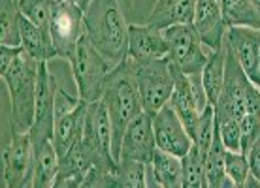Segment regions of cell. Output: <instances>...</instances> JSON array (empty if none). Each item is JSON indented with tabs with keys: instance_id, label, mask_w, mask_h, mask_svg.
<instances>
[{
	"instance_id": "obj_25",
	"label": "cell",
	"mask_w": 260,
	"mask_h": 188,
	"mask_svg": "<svg viewBox=\"0 0 260 188\" xmlns=\"http://www.w3.org/2000/svg\"><path fill=\"white\" fill-rule=\"evenodd\" d=\"M226 147L221 139L219 128L215 132L213 143L209 147L208 155H206V173H208V188H224L234 186L232 181L226 177Z\"/></svg>"
},
{
	"instance_id": "obj_21",
	"label": "cell",
	"mask_w": 260,
	"mask_h": 188,
	"mask_svg": "<svg viewBox=\"0 0 260 188\" xmlns=\"http://www.w3.org/2000/svg\"><path fill=\"white\" fill-rule=\"evenodd\" d=\"M194 10L196 0H158L147 23L162 30L174 25H192Z\"/></svg>"
},
{
	"instance_id": "obj_35",
	"label": "cell",
	"mask_w": 260,
	"mask_h": 188,
	"mask_svg": "<svg viewBox=\"0 0 260 188\" xmlns=\"http://www.w3.org/2000/svg\"><path fill=\"white\" fill-rule=\"evenodd\" d=\"M247 160H249L251 175L260 181V139L247 151Z\"/></svg>"
},
{
	"instance_id": "obj_26",
	"label": "cell",
	"mask_w": 260,
	"mask_h": 188,
	"mask_svg": "<svg viewBox=\"0 0 260 188\" xmlns=\"http://www.w3.org/2000/svg\"><path fill=\"white\" fill-rule=\"evenodd\" d=\"M19 0H0V44L21 47Z\"/></svg>"
},
{
	"instance_id": "obj_13",
	"label": "cell",
	"mask_w": 260,
	"mask_h": 188,
	"mask_svg": "<svg viewBox=\"0 0 260 188\" xmlns=\"http://www.w3.org/2000/svg\"><path fill=\"white\" fill-rule=\"evenodd\" d=\"M156 151L155 132H153V117L147 111H142L132 123L126 126L121 139L119 158L138 160L149 166L151 158Z\"/></svg>"
},
{
	"instance_id": "obj_20",
	"label": "cell",
	"mask_w": 260,
	"mask_h": 188,
	"mask_svg": "<svg viewBox=\"0 0 260 188\" xmlns=\"http://www.w3.org/2000/svg\"><path fill=\"white\" fill-rule=\"evenodd\" d=\"M21 47L38 62H49L51 59L59 57L49 28L36 25L30 19H26L25 15H21Z\"/></svg>"
},
{
	"instance_id": "obj_23",
	"label": "cell",
	"mask_w": 260,
	"mask_h": 188,
	"mask_svg": "<svg viewBox=\"0 0 260 188\" xmlns=\"http://www.w3.org/2000/svg\"><path fill=\"white\" fill-rule=\"evenodd\" d=\"M147 169L160 188H183V164L181 156L156 149Z\"/></svg>"
},
{
	"instance_id": "obj_16",
	"label": "cell",
	"mask_w": 260,
	"mask_h": 188,
	"mask_svg": "<svg viewBox=\"0 0 260 188\" xmlns=\"http://www.w3.org/2000/svg\"><path fill=\"white\" fill-rule=\"evenodd\" d=\"M168 42L162 28L145 23V25H128V59L136 62L166 59Z\"/></svg>"
},
{
	"instance_id": "obj_12",
	"label": "cell",
	"mask_w": 260,
	"mask_h": 188,
	"mask_svg": "<svg viewBox=\"0 0 260 188\" xmlns=\"http://www.w3.org/2000/svg\"><path fill=\"white\" fill-rule=\"evenodd\" d=\"M153 117V132H155L156 149H162L176 156H185L192 147V137L187 132L181 119L166 104L151 115Z\"/></svg>"
},
{
	"instance_id": "obj_11",
	"label": "cell",
	"mask_w": 260,
	"mask_h": 188,
	"mask_svg": "<svg viewBox=\"0 0 260 188\" xmlns=\"http://www.w3.org/2000/svg\"><path fill=\"white\" fill-rule=\"evenodd\" d=\"M59 89L60 87L57 83L55 76L47 70V62H40L38 91H36V113H34L32 126L28 130L32 145L53 139Z\"/></svg>"
},
{
	"instance_id": "obj_9",
	"label": "cell",
	"mask_w": 260,
	"mask_h": 188,
	"mask_svg": "<svg viewBox=\"0 0 260 188\" xmlns=\"http://www.w3.org/2000/svg\"><path fill=\"white\" fill-rule=\"evenodd\" d=\"M34 147L28 132L10 130V141L2 149V182L6 188L32 186Z\"/></svg>"
},
{
	"instance_id": "obj_18",
	"label": "cell",
	"mask_w": 260,
	"mask_h": 188,
	"mask_svg": "<svg viewBox=\"0 0 260 188\" xmlns=\"http://www.w3.org/2000/svg\"><path fill=\"white\" fill-rule=\"evenodd\" d=\"M172 71L176 73V85H174V92H172V96H170L168 104L172 105V109L177 113V117L181 119V123L185 124L187 132H189L190 137H192L204 107H202L200 100L196 96L194 87H192V81H190L189 76H185V73L176 71V70H172Z\"/></svg>"
},
{
	"instance_id": "obj_17",
	"label": "cell",
	"mask_w": 260,
	"mask_h": 188,
	"mask_svg": "<svg viewBox=\"0 0 260 188\" xmlns=\"http://www.w3.org/2000/svg\"><path fill=\"white\" fill-rule=\"evenodd\" d=\"M224 47L228 53H232L236 60L241 64L251 81L256 71L260 53V30L251 26H228Z\"/></svg>"
},
{
	"instance_id": "obj_22",
	"label": "cell",
	"mask_w": 260,
	"mask_h": 188,
	"mask_svg": "<svg viewBox=\"0 0 260 188\" xmlns=\"http://www.w3.org/2000/svg\"><path fill=\"white\" fill-rule=\"evenodd\" d=\"M34 147V177L32 188H49L55 184V179L59 175L60 168V155L53 139Z\"/></svg>"
},
{
	"instance_id": "obj_6",
	"label": "cell",
	"mask_w": 260,
	"mask_h": 188,
	"mask_svg": "<svg viewBox=\"0 0 260 188\" xmlns=\"http://www.w3.org/2000/svg\"><path fill=\"white\" fill-rule=\"evenodd\" d=\"M83 12V8H79L76 2H68V0L51 2L47 28H49L59 57H64L68 62L76 57L79 42L85 36Z\"/></svg>"
},
{
	"instance_id": "obj_4",
	"label": "cell",
	"mask_w": 260,
	"mask_h": 188,
	"mask_svg": "<svg viewBox=\"0 0 260 188\" xmlns=\"http://www.w3.org/2000/svg\"><path fill=\"white\" fill-rule=\"evenodd\" d=\"M115 66L117 64L110 62L102 53H98L91 46L87 36H83L78 46L76 57L70 60L74 81L78 87V96L89 104L100 100L104 92L106 79Z\"/></svg>"
},
{
	"instance_id": "obj_31",
	"label": "cell",
	"mask_w": 260,
	"mask_h": 188,
	"mask_svg": "<svg viewBox=\"0 0 260 188\" xmlns=\"http://www.w3.org/2000/svg\"><path fill=\"white\" fill-rule=\"evenodd\" d=\"M226 177L232 181L236 188H243L247 182L251 169H249V160L247 155H243L241 151H226Z\"/></svg>"
},
{
	"instance_id": "obj_10",
	"label": "cell",
	"mask_w": 260,
	"mask_h": 188,
	"mask_svg": "<svg viewBox=\"0 0 260 188\" xmlns=\"http://www.w3.org/2000/svg\"><path fill=\"white\" fill-rule=\"evenodd\" d=\"M226 49V47H224ZM253 81L249 78L241 64L236 60L232 53L226 51V68H224V85H222L221 96L217 100L215 115L217 119L234 117L241 119L247 113L249 92L253 89Z\"/></svg>"
},
{
	"instance_id": "obj_8",
	"label": "cell",
	"mask_w": 260,
	"mask_h": 188,
	"mask_svg": "<svg viewBox=\"0 0 260 188\" xmlns=\"http://www.w3.org/2000/svg\"><path fill=\"white\" fill-rule=\"evenodd\" d=\"M132 64H134V73H136L140 94H142L143 111L153 115L170 102L174 85H176V73L172 71L166 59L147 60V62L132 60Z\"/></svg>"
},
{
	"instance_id": "obj_39",
	"label": "cell",
	"mask_w": 260,
	"mask_h": 188,
	"mask_svg": "<svg viewBox=\"0 0 260 188\" xmlns=\"http://www.w3.org/2000/svg\"><path fill=\"white\" fill-rule=\"evenodd\" d=\"M68 2H76V0H68Z\"/></svg>"
},
{
	"instance_id": "obj_14",
	"label": "cell",
	"mask_w": 260,
	"mask_h": 188,
	"mask_svg": "<svg viewBox=\"0 0 260 188\" xmlns=\"http://www.w3.org/2000/svg\"><path fill=\"white\" fill-rule=\"evenodd\" d=\"M87 107L89 102H85L81 98L72 96L68 100L66 107L59 109L57 107V115H55V130H53V143L62 156L66 151L70 149L74 143L81 139L83 136V124L85 115H87Z\"/></svg>"
},
{
	"instance_id": "obj_7",
	"label": "cell",
	"mask_w": 260,
	"mask_h": 188,
	"mask_svg": "<svg viewBox=\"0 0 260 188\" xmlns=\"http://www.w3.org/2000/svg\"><path fill=\"white\" fill-rule=\"evenodd\" d=\"M81 139L87 145V149L91 151L94 166L115 173L117 160L113 156V130H111L110 115L102 100H96L87 107Z\"/></svg>"
},
{
	"instance_id": "obj_15",
	"label": "cell",
	"mask_w": 260,
	"mask_h": 188,
	"mask_svg": "<svg viewBox=\"0 0 260 188\" xmlns=\"http://www.w3.org/2000/svg\"><path fill=\"white\" fill-rule=\"evenodd\" d=\"M196 34L200 36L202 44L211 49H222L226 38L228 26L224 23L219 0H196L194 19H192Z\"/></svg>"
},
{
	"instance_id": "obj_5",
	"label": "cell",
	"mask_w": 260,
	"mask_h": 188,
	"mask_svg": "<svg viewBox=\"0 0 260 188\" xmlns=\"http://www.w3.org/2000/svg\"><path fill=\"white\" fill-rule=\"evenodd\" d=\"M164 36L168 42L166 60L172 70L181 71L185 76H200L208 62L209 49H204L200 36L192 25H174L164 28Z\"/></svg>"
},
{
	"instance_id": "obj_28",
	"label": "cell",
	"mask_w": 260,
	"mask_h": 188,
	"mask_svg": "<svg viewBox=\"0 0 260 188\" xmlns=\"http://www.w3.org/2000/svg\"><path fill=\"white\" fill-rule=\"evenodd\" d=\"M147 164L119 158L115 177H113V188H145L147 186Z\"/></svg>"
},
{
	"instance_id": "obj_37",
	"label": "cell",
	"mask_w": 260,
	"mask_h": 188,
	"mask_svg": "<svg viewBox=\"0 0 260 188\" xmlns=\"http://www.w3.org/2000/svg\"><path fill=\"white\" fill-rule=\"evenodd\" d=\"M89 2H91V0H76V4H78L79 8H83V10L89 6Z\"/></svg>"
},
{
	"instance_id": "obj_2",
	"label": "cell",
	"mask_w": 260,
	"mask_h": 188,
	"mask_svg": "<svg viewBox=\"0 0 260 188\" xmlns=\"http://www.w3.org/2000/svg\"><path fill=\"white\" fill-rule=\"evenodd\" d=\"M100 100L104 102L106 111L110 115L111 130H113V156L115 160H119V149L124 130L143 111L134 64L128 57L110 71Z\"/></svg>"
},
{
	"instance_id": "obj_36",
	"label": "cell",
	"mask_w": 260,
	"mask_h": 188,
	"mask_svg": "<svg viewBox=\"0 0 260 188\" xmlns=\"http://www.w3.org/2000/svg\"><path fill=\"white\" fill-rule=\"evenodd\" d=\"M119 4H121V8L124 10V13H130L132 10H134L136 0H119Z\"/></svg>"
},
{
	"instance_id": "obj_27",
	"label": "cell",
	"mask_w": 260,
	"mask_h": 188,
	"mask_svg": "<svg viewBox=\"0 0 260 188\" xmlns=\"http://www.w3.org/2000/svg\"><path fill=\"white\" fill-rule=\"evenodd\" d=\"M226 26H251L260 30V13L251 0H219Z\"/></svg>"
},
{
	"instance_id": "obj_3",
	"label": "cell",
	"mask_w": 260,
	"mask_h": 188,
	"mask_svg": "<svg viewBox=\"0 0 260 188\" xmlns=\"http://www.w3.org/2000/svg\"><path fill=\"white\" fill-rule=\"evenodd\" d=\"M40 62L21 47L17 57L4 71H0L2 83L10 94V130L28 132L36 113Z\"/></svg>"
},
{
	"instance_id": "obj_33",
	"label": "cell",
	"mask_w": 260,
	"mask_h": 188,
	"mask_svg": "<svg viewBox=\"0 0 260 188\" xmlns=\"http://www.w3.org/2000/svg\"><path fill=\"white\" fill-rule=\"evenodd\" d=\"M53 0H19L21 13L36 25L47 26Z\"/></svg>"
},
{
	"instance_id": "obj_32",
	"label": "cell",
	"mask_w": 260,
	"mask_h": 188,
	"mask_svg": "<svg viewBox=\"0 0 260 188\" xmlns=\"http://www.w3.org/2000/svg\"><path fill=\"white\" fill-rule=\"evenodd\" d=\"M217 128H219V134H221V139L224 143L226 151H241L240 119H234V117L217 119Z\"/></svg>"
},
{
	"instance_id": "obj_34",
	"label": "cell",
	"mask_w": 260,
	"mask_h": 188,
	"mask_svg": "<svg viewBox=\"0 0 260 188\" xmlns=\"http://www.w3.org/2000/svg\"><path fill=\"white\" fill-rule=\"evenodd\" d=\"M241 128V153L247 155V151L260 139V115L245 113L240 119Z\"/></svg>"
},
{
	"instance_id": "obj_29",
	"label": "cell",
	"mask_w": 260,
	"mask_h": 188,
	"mask_svg": "<svg viewBox=\"0 0 260 188\" xmlns=\"http://www.w3.org/2000/svg\"><path fill=\"white\" fill-rule=\"evenodd\" d=\"M183 164V188H208V173H206V156L192 147L185 156H181Z\"/></svg>"
},
{
	"instance_id": "obj_38",
	"label": "cell",
	"mask_w": 260,
	"mask_h": 188,
	"mask_svg": "<svg viewBox=\"0 0 260 188\" xmlns=\"http://www.w3.org/2000/svg\"><path fill=\"white\" fill-rule=\"evenodd\" d=\"M251 2H253V6L256 8V10H258V13H260V0H251Z\"/></svg>"
},
{
	"instance_id": "obj_24",
	"label": "cell",
	"mask_w": 260,
	"mask_h": 188,
	"mask_svg": "<svg viewBox=\"0 0 260 188\" xmlns=\"http://www.w3.org/2000/svg\"><path fill=\"white\" fill-rule=\"evenodd\" d=\"M224 68H226V49L224 47L217 51L209 49L208 62L200 73L202 87H204L209 105L217 104V100L221 96L222 85H224Z\"/></svg>"
},
{
	"instance_id": "obj_30",
	"label": "cell",
	"mask_w": 260,
	"mask_h": 188,
	"mask_svg": "<svg viewBox=\"0 0 260 188\" xmlns=\"http://www.w3.org/2000/svg\"><path fill=\"white\" fill-rule=\"evenodd\" d=\"M215 132H217V115H215V107L213 105H208V107L200 113L196 130H194V134H192V143H194V147L200 151L204 156L208 155L209 147H211V143H213Z\"/></svg>"
},
{
	"instance_id": "obj_1",
	"label": "cell",
	"mask_w": 260,
	"mask_h": 188,
	"mask_svg": "<svg viewBox=\"0 0 260 188\" xmlns=\"http://www.w3.org/2000/svg\"><path fill=\"white\" fill-rule=\"evenodd\" d=\"M119 0H91L85 8V36L106 59L119 64L128 57V23Z\"/></svg>"
},
{
	"instance_id": "obj_19",
	"label": "cell",
	"mask_w": 260,
	"mask_h": 188,
	"mask_svg": "<svg viewBox=\"0 0 260 188\" xmlns=\"http://www.w3.org/2000/svg\"><path fill=\"white\" fill-rule=\"evenodd\" d=\"M92 166H94V160H92L91 151L87 149V145L83 143V139H78L70 149L66 151L64 155L60 156L59 175L55 179V184H53V186L55 188L81 186L85 175L89 173V169H91Z\"/></svg>"
}]
</instances>
